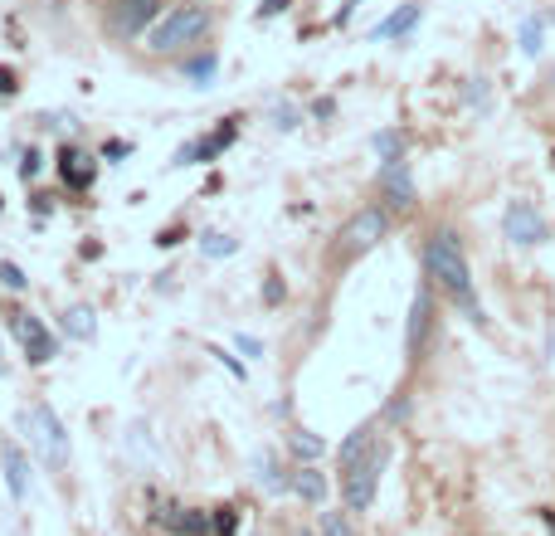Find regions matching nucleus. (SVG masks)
<instances>
[{
	"label": "nucleus",
	"instance_id": "nucleus-4",
	"mask_svg": "<svg viewBox=\"0 0 555 536\" xmlns=\"http://www.w3.org/2000/svg\"><path fill=\"white\" fill-rule=\"evenodd\" d=\"M385 234H390V210H385V205H366V210H356L351 225L341 230V254H346V259H361Z\"/></svg>",
	"mask_w": 555,
	"mask_h": 536
},
{
	"label": "nucleus",
	"instance_id": "nucleus-12",
	"mask_svg": "<svg viewBox=\"0 0 555 536\" xmlns=\"http://www.w3.org/2000/svg\"><path fill=\"white\" fill-rule=\"evenodd\" d=\"M0 459H5V483H10V498L25 502V493H30V463H25V449H20V444H5V449H0Z\"/></svg>",
	"mask_w": 555,
	"mask_h": 536
},
{
	"label": "nucleus",
	"instance_id": "nucleus-22",
	"mask_svg": "<svg viewBox=\"0 0 555 536\" xmlns=\"http://www.w3.org/2000/svg\"><path fill=\"white\" fill-rule=\"evenodd\" d=\"M0 283H5V288H10V293H25V288H30V278H25V273H20V264H10V259H5V264H0Z\"/></svg>",
	"mask_w": 555,
	"mask_h": 536
},
{
	"label": "nucleus",
	"instance_id": "nucleus-27",
	"mask_svg": "<svg viewBox=\"0 0 555 536\" xmlns=\"http://www.w3.org/2000/svg\"><path fill=\"white\" fill-rule=\"evenodd\" d=\"M20 176H25V181H30V176H39V152H30L25 161H20Z\"/></svg>",
	"mask_w": 555,
	"mask_h": 536
},
{
	"label": "nucleus",
	"instance_id": "nucleus-26",
	"mask_svg": "<svg viewBox=\"0 0 555 536\" xmlns=\"http://www.w3.org/2000/svg\"><path fill=\"white\" fill-rule=\"evenodd\" d=\"M288 5H293V0H263V5H259V20H273V15H283Z\"/></svg>",
	"mask_w": 555,
	"mask_h": 536
},
{
	"label": "nucleus",
	"instance_id": "nucleus-17",
	"mask_svg": "<svg viewBox=\"0 0 555 536\" xmlns=\"http://www.w3.org/2000/svg\"><path fill=\"white\" fill-rule=\"evenodd\" d=\"M297 498H307V502H322V498H327V483H322V473L302 468V473H297Z\"/></svg>",
	"mask_w": 555,
	"mask_h": 536
},
{
	"label": "nucleus",
	"instance_id": "nucleus-24",
	"mask_svg": "<svg viewBox=\"0 0 555 536\" xmlns=\"http://www.w3.org/2000/svg\"><path fill=\"white\" fill-rule=\"evenodd\" d=\"M521 49H526V54H536V49H541V25H536V20H526V30H521Z\"/></svg>",
	"mask_w": 555,
	"mask_h": 536
},
{
	"label": "nucleus",
	"instance_id": "nucleus-2",
	"mask_svg": "<svg viewBox=\"0 0 555 536\" xmlns=\"http://www.w3.org/2000/svg\"><path fill=\"white\" fill-rule=\"evenodd\" d=\"M205 30H210V10L205 5H181V10L161 15L147 30V49L151 54H176L185 44H200Z\"/></svg>",
	"mask_w": 555,
	"mask_h": 536
},
{
	"label": "nucleus",
	"instance_id": "nucleus-15",
	"mask_svg": "<svg viewBox=\"0 0 555 536\" xmlns=\"http://www.w3.org/2000/svg\"><path fill=\"white\" fill-rule=\"evenodd\" d=\"M59 171H64V181H69L74 191H88V186H93V161H88L83 152H69V147H64V156H59Z\"/></svg>",
	"mask_w": 555,
	"mask_h": 536
},
{
	"label": "nucleus",
	"instance_id": "nucleus-8",
	"mask_svg": "<svg viewBox=\"0 0 555 536\" xmlns=\"http://www.w3.org/2000/svg\"><path fill=\"white\" fill-rule=\"evenodd\" d=\"M502 230H507L512 244L531 249V244H541V239H546V220H541V210H536L531 200H512V205H507V215H502Z\"/></svg>",
	"mask_w": 555,
	"mask_h": 536
},
{
	"label": "nucleus",
	"instance_id": "nucleus-14",
	"mask_svg": "<svg viewBox=\"0 0 555 536\" xmlns=\"http://www.w3.org/2000/svg\"><path fill=\"white\" fill-rule=\"evenodd\" d=\"M419 15H424V5L419 0H409V5H400L390 20H380L375 25V39H400V35H409L414 25H419Z\"/></svg>",
	"mask_w": 555,
	"mask_h": 536
},
{
	"label": "nucleus",
	"instance_id": "nucleus-21",
	"mask_svg": "<svg viewBox=\"0 0 555 536\" xmlns=\"http://www.w3.org/2000/svg\"><path fill=\"white\" fill-rule=\"evenodd\" d=\"M302 536H351V527H346L341 512H327V517L317 522V532H302Z\"/></svg>",
	"mask_w": 555,
	"mask_h": 536
},
{
	"label": "nucleus",
	"instance_id": "nucleus-28",
	"mask_svg": "<svg viewBox=\"0 0 555 536\" xmlns=\"http://www.w3.org/2000/svg\"><path fill=\"white\" fill-rule=\"evenodd\" d=\"M10 93H15V74L0 64V98H10Z\"/></svg>",
	"mask_w": 555,
	"mask_h": 536
},
{
	"label": "nucleus",
	"instance_id": "nucleus-7",
	"mask_svg": "<svg viewBox=\"0 0 555 536\" xmlns=\"http://www.w3.org/2000/svg\"><path fill=\"white\" fill-rule=\"evenodd\" d=\"M429 327H434V283L424 278V283L414 288V303H409V332H405V351H409V361H419V356H424Z\"/></svg>",
	"mask_w": 555,
	"mask_h": 536
},
{
	"label": "nucleus",
	"instance_id": "nucleus-11",
	"mask_svg": "<svg viewBox=\"0 0 555 536\" xmlns=\"http://www.w3.org/2000/svg\"><path fill=\"white\" fill-rule=\"evenodd\" d=\"M234 137H239V127H234V117H229V122H224V127H215L210 137H200V142L181 147V152H176V161H181V166H185V161H215V156H220Z\"/></svg>",
	"mask_w": 555,
	"mask_h": 536
},
{
	"label": "nucleus",
	"instance_id": "nucleus-29",
	"mask_svg": "<svg viewBox=\"0 0 555 536\" xmlns=\"http://www.w3.org/2000/svg\"><path fill=\"white\" fill-rule=\"evenodd\" d=\"M551 532H555V512H551Z\"/></svg>",
	"mask_w": 555,
	"mask_h": 536
},
{
	"label": "nucleus",
	"instance_id": "nucleus-6",
	"mask_svg": "<svg viewBox=\"0 0 555 536\" xmlns=\"http://www.w3.org/2000/svg\"><path fill=\"white\" fill-rule=\"evenodd\" d=\"M156 15H161V0H117L108 10V30L117 39H137L156 25Z\"/></svg>",
	"mask_w": 555,
	"mask_h": 536
},
{
	"label": "nucleus",
	"instance_id": "nucleus-3",
	"mask_svg": "<svg viewBox=\"0 0 555 536\" xmlns=\"http://www.w3.org/2000/svg\"><path fill=\"white\" fill-rule=\"evenodd\" d=\"M20 429H25L30 449H35L49 468H64V463H69V434H64L59 415H54L44 400H35V405H25V410H20Z\"/></svg>",
	"mask_w": 555,
	"mask_h": 536
},
{
	"label": "nucleus",
	"instance_id": "nucleus-1",
	"mask_svg": "<svg viewBox=\"0 0 555 536\" xmlns=\"http://www.w3.org/2000/svg\"><path fill=\"white\" fill-rule=\"evenodd\" d=\"M424 273H429V283H434L468 322H478V327L487 322V317H482V303H478V288H473V268H468V254H463V239L453 230L429 234V244H424Z\"/></svg>",
	"mask_w": 555,
	"mask_h": 536
},
{
	"label": "nucleus",
	"instance_id": "nucleus-9",
	"mask_svg": "<svg viewBox=\"0 0 555 536\" xmlns=\"http://www.w3.org/2000/svg\"><path fill=\"white\" fill-rule=\"evenodd\" d=\"M380 200H385V210H400V215L414 205V176H409V161H385V166H380Z\"/></svg>",
	"mask_w": 555,
	"mask_h": 536
},
{
	"label": "nucleus",
	"instance_id": "nucleus-19",
	"mask_svg": "<svg viewBox=\"0 0 555 536\" xmlns=\"http://www.w3.org/2000/svg\"><path fill=\"white\" fill-rule=\"evenodd\" d=\"M200 249H205V259H229V254H234V249H239V244H234V239H229V234L210 230V234H205V239H200Z\"/></svg>",
	"mask_w": 555,
	"mask_h": 536
},
{
	"label": "nucleus",
	"instance_id": "nucleus-25",
	"mask_svg": "<svg viewBox=\"0 0 555 536\" xmlns=\"http://www.w3.org/2000/svg\"><path fill=\"white\" fill-rule=\"evenodd\" d=\"M293 449H297V454H307V459H317V454H322V439H312V434H297Z\"/></svg>",
	"mask_w": 555,
	"mask_h": 536
},
{
	"label": "nucleus",
	"instance_id": "nucleus-30",
	"mask_svg": "<svg viewBox=\"0 0 555 536\" xmlns=\"http://www.w3.org/2000/svg\"><path fill=\"white\" fill-rule=\"evenodd\" d=\"M0 376H5V361H0Z\"/></svg>",
	"mask_w": 555,
	"mask_h": 536
},
{
	"label": "nucleus",
	"instance_id": "nucleus-20",
	"mask_svg": "<svg viewBox=\"0 0 555 536\" xmlns=\"http://www.w3.org/2000/svg\"><path fill=\"white\" fill-rule=\"evenodd\" d=\"M185 78H195L200 88L215 78V54H200V59H185Z\"/></svg>",
	"mask_w": 555,
	"mask_h": 536
},
{
	"label": "nucleus",
	"instance_id": "nucleus-5",
	"mask_svg": "<svg viewBox=\"0 0 555 536\" xmlns=\"http://www.w3.org/2000/svg\"><path fill=\"white\" fill-rule=\"evenodd\" d=\"M380 468H385V454H380V449H370V454L356 463L351 473H341V498H346V507H351V512H366L370 502H375Z\"/></svg>",
	"mask_w": 555,
	"mask_h": 536
},
{
	"label": "nucleus",
	"instance_id": "nucleus-18",
	"mask_svg": "<svg viewBox=\"0 0 555 536\" xmlns=\"http://www.w3.org/2000/svg\"><path fill=\"white\" fill-rule=\"evenodd\" d=\"M375 152H380V161H405V137L400 132H375Z\"/></svg>",
	"mask_w": 555,
	"mask_h": 536
},
{
	"label": "nucleus",
	"instance_id": "nucleus-13",
	"mask_svg": "<svg viewBox=\"0 0 555 536\" xmlns=\"http://www.w3.org/2000/svg\"><path fill=\"white\" fill-rule=\"evenodd\" d=\"M375 429H380V424L370 420V424H361V429H356V434H351L346 444H341V454H336L341 473H351V468H356V463H361V459L370 454V449H375Z\"/></svg>",
	"mask_w": 555,
	"mask_h": 536
},
{
	"label": "nucleus",
	"instance_id": "nucleus-16",
	"mask_svg": "<svg viewBox=\"0 0 555 536\" xmlns=\"http://www.w3.org/2000/svg\"><path fill=\"white\" fill-rule=\"evenodd\" d=\"M64 332L78 337V342H93L98 322H93V312H88V307H69V312H64Z\"/></svg>",
	"mask_w": 555,
	"mask_h": 536
},
{
	"label": "nucleus",
	"instance_id": "nucleus-10",
	"mask_svg": "<svg viewBox=\"0 0 555 536\" xmlns=\"http://www.w3.org/2000/svg\"><path fill=\"white\" fill-rule=\"evenodd\" d=\"M10 327H15V337H20L25 356H30L35 366H44V361L54 356V337H49V327L39 322L35 312H15V317H10Z\"/></svg>",
	"mask_w": 555,
	"mask_h": 536
},
{
	"label": "nucleus",
	"instance_id": "nucleus-23",
	"mask_svg": "<svg viewBox=\"0 0 555 536\" xmlns=\"http://www.w3.org/2000/svg\"><path fill=\"white\" fill-rule=\"evenodd\" d=\"M210 527L220 536H234V527H239V517H234V507H215V517H210Z\"/></svg>",
	"mask_w": 555,
	"mask_h": 536
}]
</instances>
